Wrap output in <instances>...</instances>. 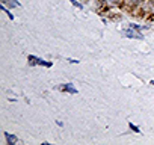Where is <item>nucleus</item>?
Returning a JSON list of instances; mask_svg holds the SVG:
<instances>
[{
	"label": "nucleus",
	"mask_w": 154,
	"mask_h": 145,
	"mask_svg": "<svg viewBox=\"0 0 154 145\" xmlns=\"http://www.w3.org/2000/svg\"><path fill=\"white\" fill-rule=\"evenodd\" d=\"M130 127H131V128H133V130H134V131H137V133H139V128H137V127H134V125H133V124H130Z\"/></svg>",
	"instance_id": "5"
},
{
	"label": "nucleus",
	"mask_w": 154,
	"mask_h": 145,
	"mask_svg": "<svg viewBox=\"0 0 154 145\" xmlns=\"http://www.w3.org/2000/svg\"><path fill=\"white\" fill-rule=\"evenodd\" d=\"M6 139H8L9 143H14V142H15V137H14V136H9L8 133H6Z\"/></svg>",
	"instance_id": "4"
},
{
	"label": "nucleus",
	"mask_w": 154,
	"mask_h": 145,
	"mask_svg": "<svg viewBox=\"0 0 154 145\" xmlns=\"http://www.w3.org/2000/svg\"><path fill=\"white\" fill-rule=\"evenodd\" d=\"M125 33H127V35H128L130 38H137V39H140V38H142V36H140L139 33H136V32H131V30H127Z\"/></svg>",
	"instance_id": "2"
},
{
	"label": "nucleus",
	"mask_w": 154,
	"mask_h": 145,
	"mask_svg": "<svg viewBox=\"0 0 154 145\" xmlns=\"http://www.w3.org/2000/svg\"><path fill=\"white\" fill-rule=\"evenodd\" d=\"M152 85H154V82H152Z\"/></svg>",
	"instance_id": "6"
},
{
	"label": "nucleus",
	"mask_w": 154,
	"mask_h": 145,
	"mask_svg": "<svg viewBox=\"0 0 154 145\" xmlns=\"http://www.w3.org/2000/svg\"><path fill=\"white\" fill-rule=\"evenodd\" d=\"M29 59H30L32 62H36V63H41V65H45V66H50V65H51L50 62H44V60H41V59H38V57H33V56H30Z\"/></svg>",
	"instance_id": "1"
},
{
	"label": "nucleus",
	"mask_w": 154,
	"mask_h": 145,
	"mask_svg": "<svg viewBox=\"0 0 154 145\" xmlns=\"http://www.w3.org/2000/svg\"><path fill=\"white\" fill-rule=\"evenodd\" d=\"M63 89H65V91H68V92H72V94H75V92H77V91H75L69 83H68V85H65V86H63Z\"/></svg>",
	"instance_id": "3"
}]
</instances>
